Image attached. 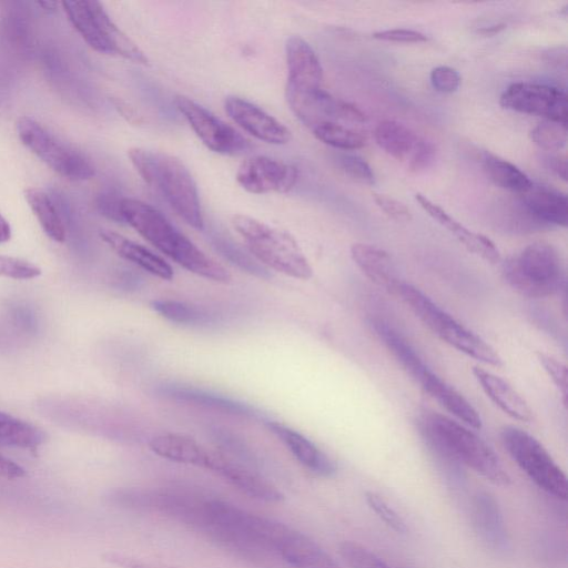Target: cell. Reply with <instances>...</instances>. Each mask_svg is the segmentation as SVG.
Returning <instances> with one entry per match:
<instances>
[{
	"mask_svg": "<svg viewBox=\"0 0 568 568\" xmlns=\"http://www.w3.org/2000/svg\"><path fill=\"white\" fill-rule=\"evenodd\" d=\"M419 428L454 484L463 480L462 466L471 468L495 485L510 484L508 473L491 447L465 424L429 412L420 417Z\"/></svg>",
	"mask_w": 568,
	"mask_h": 568,
	"instance_id": "1",
	"label": "cell"
},
{
	"mask_svg": "<svg viewBox=\"0 0 568 568\" xmlns=\"http://www.w3.org/2000/svg\"><path fill=\"white\" fill-rule=\"evenodd\" d=\"M121 211L124 223L186 271L219 283L231 281L232 276L224 266L201 251L154 206L123 197Z\"/></svg>",
	"mask_w": 568,
	"mask_h": 568,
	"instance_id": "2",
	"label": "cell"
},
{
	"mask_svg": "<svg viewBox=\"0 0 568 568\" xmlns=\"http://www.w3.org/2000/svg\"><path fill=\"white\" fill-rule=\"evenodd\" d=\"M128 155L144 182L154 185L184 222L196 230L203 229L197 187L181 160L142 148L130 149Z\"/></svg>",
	"mask_w": 568,
	"mask_h": 568,
	"instance_id": "3",
	"label": "cell"
},
{
	"mask_svg": "<svg viewBox=\"0 0 568 568\" xmlns=\"http://www.w3.org/2000/svg\"><path fill=\"white\" fill-rule=\"evenodd\" d=\"M371 326L403 368L432 398L460 423L474 429L481 428V417L476 408L434 373L398 331L381 318L372 320Z\"/></svg>",
	"mask_w": 568,
	"mask_h": 568,
	"instance_id": "4",
	"label": "cell"
},
{
	"mask_svg": "<svg viewBox=\"0 0 568 568\" xmlns=\"http://www.w3.org/2000/svg\"><path fill=\"white\" fill-rule=\"evenodd\" d=\"M231 224L263 266L297 280L307 281L313 276L308 260L297 241L286 231L244 214H234Z\"/></svg>",
	"mask_w": 568,
	"mask_h": 568,
	"instance_id": "5",
	"label": "cell"
},
{
	"mask_svg": "<svg viewBox=\"0 0 568 568\" xmlns=\"http://www.w3.org/2000/svg\"><path fill=\"white\" fill-rule=\"evenodd\" d=\"M395 295L438 338L458 352L485 364L500 366L497 351L476 333L459 323L418 287L402 281Z\"/></svg>",
	"mask_w": 568,
	"mask_h": 568,
	"instance_id": "6",
	"label": "cell"
},
{
	"mask_svg": "<svg viewBox=\"0 0 568 568\" xmlns=\"http://www.w3.org/2000/svg\"><path fill=\"white\" fill-rule=\"evenodd\" d=\"M506 283L519 295L544 298L565 285V266L558 250L547 242H535L503 265Z\"/></svg>",
	"mask_w": 568,
	"mask_h": 568,
	"instance_id": "7",
	"label": "cell"
},
{
	"mask_svg": "<svg viewBox=\"0 0 568 568\" xmlns=\"http://www.w3.org/2000/svg\"><path fill=\"white\" fill-rule=\"evenodd\" d=\"M61 6L70 23L93 50L149 64L143 51L114 24L100 2L63 1Z\"/></svg>",
	"mask_w": 568,
	"mask_h": 568,
	"instance_id": "8",
	"label": "cell"
},
{
	"mask_svg": "<svg viewBox=\"0 0 568 568\" xmlns=\"http://www.w3.org/2000/svg\"><path fill=\"white\" fill-rule=\"evenodd\" d=\"M16 131L21 143L61 176L83 181L95 174L94 165L81 151L61 141L36 119L20 116Z\"/></svg>",
	"mask_w": 568,
	"mask_h": 568,
	"instance_id": "9",
	"label": "cell"
},
{
	"mask_svg": "<svg viewBox=\"0 0 568 568\" xmlns=\"http://www.w3.org/2000/svg\"><path fill=\"white\" fill-rule=\"evenodd\" d=\"M500 438L513 460L539 488L556 498H567L566 475L538 439L513 425L501 428Z\"/></svg>",
	"mask_w": 568,
	"mask_h": 568,
	"instance_id": "10",
	"label": "cell"
},
{
	"mask_svg": "<svg viewBox=\"0 0 568 568\" xmlns=\"http://www.w3.org/2000/svg\"><path fill=\"white\" fill-rule=\"evenodd\" d=\"M174 104L202 143L213 152L235 155L250 148L241 133L190 98L176 95Z\"/></svg>",
	"mask_w": 568,
	"mask_h": 568,
	"instance_id": "11",
	"label": "cell"
},
{
	"mask_svg": "<svg viewBox=\"0 0 568 568\" xmlns=\"http://www.w3.org/2000/svg\"><path fill=\"white\" fill-rule=\"evenodd\" d=\"M503 108L542 116L567 125V95L561 89L548 84L517 82L510 84L500 95Z\"/></svg>",
	"mask_w": 568,
	"mask_h": 568,
	"instance_id": "12",
	"label": "cell"
},
{
	"mask_svg": "<svg viewBox=\"0 0 568 568\" xmlns=\"http://www.w3.org/2000/svg\"><path fill=\"white\" fill-rule=\"evenodd\" d=\"M236 181L253 194L287 193L297 182V170L286 162L256 155L240 164Z\"/></svg>",
	"mask_w": 568,
	"mask_h": 568,
	"instance_id": "13",
	"label": "cell"
},
{
	"mask_svg": "<svg viewBox=\"0 0 568 568\" xmlns=\"http://www.w3.org/2000/svg\"><path fill=\"white\" fill-rule=\"evenodd\" d=\"M287 83L285 95L321 89L323 69L312 47L301 37L292 36L285 43Z\"/></svg>",
	"mask_w": 568,
	"mask_h": 568,
	"instance_id": "14",
	"label": "cell"
},
{
	"mask_svg": "<svg viewBox=\"0 0 568 568\" xmlns=\"http://www.w3.org/2000/svg\"><path fill=\"white\" fill-rule=\"evenodd\" d=\"M229 116L246 132L270 144H286L291 141V131L277 119L258 105L230 95L224 101Z\"/></svg>",
	"mask_w": 568,
	"mask_h": 568,
	"instance_id": "15",
	"label": "cell"
},
{
	"mask_svg": "<svg viewBox=\"0 0 568 568\" xmlns=\"http://www.w3.org/2000/svg\"><path fill=\"white\" fill-rule=\"evenodd\" d=\"M204 468L223 477L252 498L266 503L284 499L282 491L270 481L221 453L210 450Z\"/></svg>",
	"mask_w": 568,
	"mask_h": 568,
	"instance_id": "16",
	"label": "cell"
},
{
	"mask_svg": "<svg viewBox=\"0 0 568 568\" xmlns=\"http://www.w3.org/2000/svg\"><path fill=\"white\" fill-rule=\"evenodd\" d=\"M265 425L308 471L321 477L336 473L335 462L303 434L275 420H266Z\"/></svg>",
	"mask_w": 568,
	"mask_h": 568,
	"instance_id": "17",
	"label": "cell"
},
{
	"mask_svg": "<svg viewBox=\"0 0 568 568\" xmlns=\"http://www.w3.org/2000/svg\"><path fill=\"white\" fill-rule=\"evenodd\" d=\"M275 552L292 568H341L316 541L291 527L277 541Z\"/></svg>",
	"mask_w": 568,
	"mask_h": 568,
	"instance_id": "18",
	"label": "cell"
},
{
	"mask_svg": "<svg viewBox=\"0 0 568 568\" xmlns=\"http://www.w3.org/2000/svg\"><path fill=\"white\" fill-rule=\"evenodd\" d=\"M473 523L483 542L496 552L509 549V537L500 507L487 491H478L473 499Z\"/></svg>",
	"mask_w": 568,
	"mask_h": 568,
	"instance_id": "19",
	"label": "cell"
},
{
	"mask_svg": "<svg viewBox=\"0 0 568 568\" xmlns=\"http://www.w3.org/2000/svg\"><path fill=\"white\" fill-rule=\"evenodd\" d=\"M415 200L433 220L453 234L469 252L490 263L499 261V251L490 239L468 230L425 195L416 193Z\"/></svg>",
	"mask_w": 568,
	"mask_h": 568,
	"instance_id": "20",
	"label": "cell"
},
{
	"mask_svg": "<svg viewBox=\"0 0 568 568\" xmlns=\"http://www.w3.org/2000/svg\"><path fill=\"white\" fill-rule=\"evenodd\" d=\"M518 199L542 226H567L568 201L564 193L549 186L532 184L529 190L518 194Z\"/></svg>",
	"mask_w": 568,
	"mask_h": 568,
	"instance_id": "21",
	"label": "cell"
},
{
	"mask_svg": "<svg viewBox=\"0 0 568 568\" xmlns=\"http://www.w3.org/2000/svg\"><path fill=\"white\" fill-rule=\"evenodd\" d=\"M473 374L486 396L509 417L528 423L532 412L521 395L505 379L481 367H473Z\"/></svg>",
	"mask_w": 568,
	"mask_h": 568,
	"instance_id": "22",
	"label": "cell"
},
{
	"mask_svg": "<svg viewBox=\"0 0 568 568\" xmlns=\"http://www.w3.org/2000/svg\"><path fill=\"white\" fill-rule=\"evenodd\" d=\"M100 237L121 258L135 264L161 280L170 281L173 278L174 272L171 265L145 246L110 230L100 231Z\"/></svg>",
	"mask_w": 568,
	"mask_h": 568,
	"instance_id": "23",
	"label": "cell"
},
{
	"mask_svg": "<svg viewBox=\"0 0 568 568\" xmlns=\"http://www.w3.org/2000/svg\"><path fill=\"white\" fill-rule=\"evenodd\" d=\"M351 256L358 268L377 286L395 294L402 282L390 255L381 247L367 243H354Z\"/></svg>",
	"mask_w": 568,
	"mask_h": 568,
	"instance_id": "24",
	"label": "cell"
},
{
	"mask_svg": "<svg viewBox=\"0 0 568 568\" xmlns=\"http://www.w3.org/2000/svg\"><path fill=\"white\" fill-rule=\"evenodd\" d=\"M150 449L161 458L170 462L204 468L210 449L194 438L178 434L163 433L149 442Z\"/></svg>",
	"mask_w": 568,
	"mask_h": 568,
	"instance_id": "25",
	"label": "cell"
},
{
	"mask_svg": "<svg viewBox=\"0 0 568 568\" xmlns=\"http://www.w3.org/2000/svg\"><path fill=\"white\" fill-rule=\"evenodd\" d=\"M161 393L181 402L201 405L207 408L225 412L227 414L243 417L258 416V413L250 405L197 387L165 385L161 387Z\"/></svg>",
	"mask_w": 568,
	"mask_h": 568,
	"instance_id": "26",
	"label": "cell"
},
{
	"mask_svg": "<svg viewBox=\"0 0 568 568\" xmlns=\"http://www.w3.org/2000/svg\"><path fill=\"white\" fill-rule=\"evenodd\" d=\"M374 138L379 148L398 161H407L419 139L408 126L394 120L379 122Z\"/></svg>",
	"mask_w": 568,
	"mask_h": 568,
	"instance_id": "27",
	"label": "cell"
},
{
	"mask_svg": "<svg viewBox=\"0 0 568 568\" xmlns=\"http://www.w3.org/2000/svg\"><path fill=\"white\" fill-rule=\"evenodd\" d=\"M24 199L43 232L54 242H64L65 227L50 195L41 189L30 187L24 191Z\"/></svg>",
	"mask_w": 568,
	"mask_h": 568,
	"instance_id": "28",
	"label": "cell"
},
{
	"mask_svg": "<svg viewBox=\"0 0 568 568\" xmlns=\"http://www.w3.org/2000/svg\"><path fill=\"white\" fill-rule=\"evenodd\" d=\"M45 440V434L34 425L0 412V447H17L34 452Z\"/></svg>",
	"mask_w": 568,
	"mask_h": 568,
	"instance_id": "29",
	"label": "cell"
},
{
	"mask_svg": "<svg viewBox=\"0 0 568 568\" xmlns=\"http://www.w3.org/2000/svg\"><path fill=\"white\" fill-rule=\"evenodd\" d=\"M483 168L495 185L517 194L526 192L534 184L516 165L495 155H486Z\"/></svg>",
	"mask_w": 568,
	"mask_h": 568,
	"instance_id": "30",
	"label": "cell"
},
{
	"mask_svg": "<svg viewBox=\"0 0 568 568\" xmlns=\"http://www.w3.org/2000/svg\"><path fill=\"white\" fill-rule=\"evenodd\" d=\"M323 143L339 150H357L366 144V136L347 124L324 122L311 130Z\"/></svg>",
	"mask_w": 568,
	"mask_h": 568,
	"instance_id": "31",
	"label": "cell"
},
{
	"mask_svg": "<svg viewBox=\"0 0 568 568\" xmlns=\"http://www.w3.org/2000/svg\"><path fill=\"white\" fill-rule=\"evenodd\" d=\"M151 307L162 317L176 324L201 325L211 321V316L202 308L176 300H154Z\"/></svg>",
	"mask_w": 568,
	"mask_h": 568,
	"instance_id": "32",
	"label": "cell"
},
{
	"mask_svg": "<svg viewBox=\"0 0 568 568\" xmlns=\"http://www.w3.org/2000/svg\"><path fill=\"white\" fill-rule=\"evenodd\" d=\"M217 251L232 264L258 278H270L267 268L235 244L224 239L215 240Z\"/></svg>",
	"mask_w": 568,
	"mask_h": 568,
	"instance_id": "33",
	"label": "cell"
},
{
	"mask_svg": "<svg viewBox=\"0 0 568 568\" xmlns=\"http://www.w3.org/2000/svg\"><path fill=\"white\" fill-rule=\"evenodd\" d=\"M338 552L349 568H390L382 558L355 541L341 542Z\"/></svg>",
	"mask_w": 568,
	"mask_h": 568,
	"instance_id": "34",
	"label": "cell"
},
{
	"mask_svg": "<svg viewBox=\"0 0 568 568\" xmlns=\"http://www.w3.org/2000/svg\"><path fill=\"white\" fill-rule=\"evenodd\" d=\"M531 141L546 151H557L567 143V125L544 121L530 131Z\"/></svg>",
	"mask_w": 568,
	"mask_h": 568,
	"instance_id": "35",
	"label": "cell"
},
{
	"mask_svg": "<svg viewBox=\"0 0 568 568\" xmlns=\"http://www.w3.org/2000/svg\"><path fill=\"white\" fill-rule=\"evenodd\" d=\"M339 169L356 182L366 185L375 183L374 173L368 163L356 154L341 153L336 156Z\"/></svg>",
	"mask_w": 568,
	"mask_h": 568,
	"instance_id": "36",
	"label": "cell"
},
{
	"mask_svg": "<svg viewBox=\"0 0 568 568\" xmlns=\"http://www.w3.org/2000/svg\"><path fill=\"white\" fill-rule=\"evenodd\" d=\"M365 499L368 507L394 531L405 534L407 526L404 519L378 494L367 491Z\"/></svg>",
	"mask_w": 568,
	"mask_h": 568,
	"instance_id": "37",
	"label": "cell"
},
{
	"mask_svg": "<svg viewBox=\"0 0 568 568\" xmlns=\"http://www.w3.org/2000/svg\"><path fill=\"white\" fill-rule=\"evenodd\" d=\"M40 274L41 268L29 261L0 255V276L13 280H31Z\"/></svg>",
	"mask_w": 568,
	"mask_h": 568,
	"instance_id": "38",
	"label": "cell"
},
{
	"mask_svg": "<svg viewBox=\"0 0 568 568\" xmlns=\"http://www.w3.org/2000/svg\"><path fill=\"white\" fill-rule=\"evenodd\" d=\"M537 358L540 365L544 367V371L552 381L555 386L562 395L564 404H566L567 398V368L565 364H562L557 358L552 357L549 354L539 352L537 353Z\"/></svg>",
	"mask_w": 568,
	"mask_h": 568,
	"instance_id": "39",
	"label": "cell"
},
{
	"mask_svg": "<svg viewBox=\"0 0 568 568\" xmlns=\"http://www.w3.org/2000/svg\"><path fill=\"white\" fill-rule=\"evenodd\" d=\"M436 159V148L435 145L419 138L413 152L407 159L408 169L412 172H422L428 169Z\"/></svg>",
	"mask_w": 568,
	"mask_h": 568,
	"instance_id": "40",
	"label": "cell"
},
{
	"mask_svg": "<svg viewBox=\"0 0 568 568\" xmlns=\"http://www.w3.org/2000/svg\"><path fill=\"white\" fill-rule=\"evenodd\" d=\"M122 199L114 190H104L97 195V209L109 220L124 223L121 211Z\"/></svg>",
	"mask_w": 568,
	"mask_h": 568,
	"instance_id": "41",
	"label": "cell"
},
{
	"mask_svg": "<svg viewBox=\"0 0 568 568\" xmlns=\"http://www.w3.org/2000/svg\"><path fill=\"white\" fill-rule=\"evenodd\" d=\"M430 82L437 91L453 93L459 88L460 75L450 67L439 65L432 70Z\"/></svg>",
	"mask_w": 568,
	"mask_h": 568,
	"instance_id": "42",
	"label": "cell"
},
{
	"mask_svg": "<svg viewBox=\"0 0 568 568\" xmlns=\"http://www.w3.org/2000/svg\"><path fill=\"white\" fill-rule=\"evenodd\" d=\"M373 199L389 219L396 222H409L412 220V213L403 202L381 193H373Z\"/></svg>",
	"mask_w": 568,
	"mask_h": 568,
	"instance_id": "43",
	"label": "cell"
},
{
	"mask_svg": "<svg viewBox=\"0 0 568 568\" xmlns=\"http://www.w3.org/2000/svg\"><path fill=\"white\" fill-rule=\"evenodd\" d=\"M102 559L120 568H176L166 564L148 561L119 551H108Z\"/></svg>",
	"mask_w": 568,
	"mask_h": 568,
	"instance_id": "44",
	"label": "cell"
},
{
	"mask_svg": "<svg viewBox=\"0 0 568 568\" xmlns=\"http://www.w3.org/2000/svg\"><path fill=\"white\" fill-rule=\"evenodd\" d=\"M373 38L389 42L418 43L427 41V37L416 30L389 29L375 32Z\"/></svg>",
	"mask_w": 568,
	"mask_h": 568,
	"instance_id": "45",
	"label": "cell"
},
{
	"mask_svg": "<svg viewBox=\"0 0 568 568\" xmlns=\"http://www.w3.org/2000/svg\"><path fill=\"white\" fill-rule=\"evenodd\" d=\"M26 475L27 471L23 467L0 453V477L14 479L24 477Z\"/></svg>",
	"mask_w": 568,
	"mask_h": 568,
	"instance_id": "46",
	"label": "cell"
},
{
	"mask_svg": "<svg viewBox=\"0 0 568 568\" xmlns=\"http://www.w3.org/2000/svg\"><path fill=\"white\" fill-rule=\"evenodd\" d=\"M545 166L562 181L567 179V161L565 156L547 155L544 158Z\"/></svg>",
	"mask_w": 568,
	"mask_h": 568,
	"instance_id": "47",
	"label": "cell"
},
{
	"mask_svg": "<svg viewBox=\"0 0 568 568\" xmlns=\"http://www.w3.org/2000/svg\"><path fill=\"white\" fill-rule=\"evenodd\" d=\"M11 237V229L7 220L0 213V243L9 241Z\"/></svg>",
	"mask_w": 568,
	"mask_h": 568,
	"instance_id": "48",
	"label": "cell"
},
{
	"mask_svg": "<svg viewBox=\"0 0 568 568\" xmlns=\"http://www.w3.org/2000/svg\"><path fill=\"white\" fill-rule=\"evenodd\" d=\"M505 28V24H496L490 27H484L478 32L483 33L484 36H493L498 32H500Z\"/></svg>",
	"mask_w": 568,
	"mask_h": 568,
	"instance_id": "49",
	"label": "cell"
},
{
	"mask_svg": "<svg viewBox=\"0 0 568 568\" xmlns=\"http://www.w3.org/2000/svg\"><path fill=\"white\" fill-rule=\"evenodd\" d=\"M39 4L42 7L43 10L49 12H54L58 9V3L53 1H41Z\"/></svg>",
	"mask_w": 568,
	"mask_h": 568,
	"instance_id": "50",
	"label": "cell"
}]
</instances>
